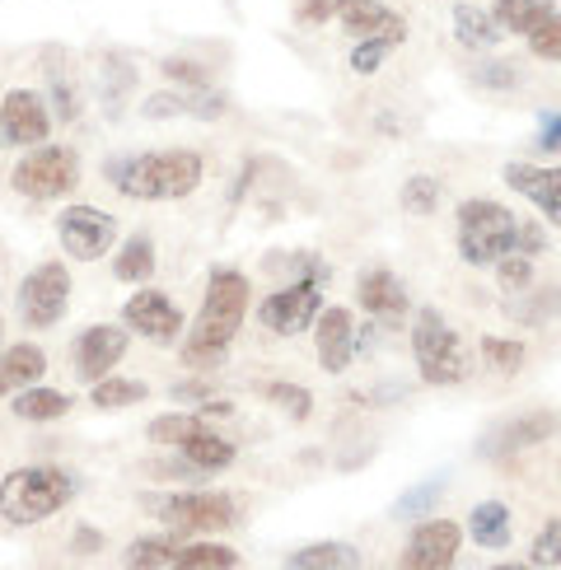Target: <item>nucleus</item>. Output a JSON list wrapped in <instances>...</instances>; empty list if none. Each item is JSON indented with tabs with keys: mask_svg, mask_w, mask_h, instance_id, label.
Listing matches in <instances>:
<instances>
[{
	"mask_svg": "<svg viewBox=\"0 0 561 570\" xmlns=\"http://www.w3.org/2000/svg\"><path fill=\"white\" fill-rule=\"evenodd\" d=\"M244 314H248V276L234 272V267H216L210 272V285H206L201 314L183 337V365H193V370L220 365L229 342L239 337Z\"/></svg>",
	"mask_w": 561,
	"mask_h": 570,
	"instance_id": "f257e3e1",
	"label": "nucleus"
},
{
	"mask_svg": "<svg viewBox=\"0 0 561 570\" xmlns=\"http://www.w3.org/2000/svg\"><path fill=\"white\" fill-rule=\"evenodd\" d=\"M112 187L136 202H178L197 193L201 183V155L197 150H150L112 164Z\"/></svg>",
	"mask_w": 561,
	"mask_h": 570,
	"instance_id": "f03ea898",
	"label": "nucleus"
},
{
	"mask_svg": "<svg viewBox=\"0 0 561 570\" xmlns=\"http://www.w3.org/2000/svg\"><path fill=\"white\" fill-rule=\"evenodd\" d=\"M76 495V478L61 468H14L6 482H0V519L6 524H42L57 510L70 505Z\"/></svg>",
	"mask_w": 561,
	"mask_h": 570,
	"instance_id": "7ed1b4c3",
	"label": "nucleus"
},
{
	"mask_svg": "<svg viewBox=\"0 0 561 570\" xmlns=\"http://www.w3.org/2000/svg\"><path fill=\"white\" fill-rule=\"evenodd\" d=\"M520 220L501 202H463L459 206V257L468 267H496L505 253H514Z\"/></svg>",
	"mask_w": 561,
	"mask_h": 570,
	"instance_id": "20e7f679",
	"label": "nucleus"
},
{
	"mask_svg": "<svg viewBox=\"0 0 561 570\" xmlns=\"http://www.w3.org/2000/svg\"><path fill=\"white\" fill-rule=\"evenodd\" d=\"M412 355H416V370L431 389H454L468 379V355L459 332L450 327V318L440 308H416V323H412Z\"/></svg>",
	"mask_w": 561,
	"mask_h": 570,
	"instance_id": "39448f33",
	"label": "nucleus"
},
{
	"mask_svg": "<svg viewBox=\"0 0 561 570\" xmlns=\"http://www.w3.org/2000/svg\"><path fill=\"white\" fill-rule=\"evenodd\" d=\"M146 510L169 524V533H225L239 524V505L225 491H178V495H146Z\"/></svg>",
	"mask_w": 561,
	"mask_h": 570,
	"instance_id": "423d86ee",
	"label": "nucleus"
},
{
	"mask_svg": "<svg viewBox=\"0 0 561 570\" xmlns=\"http://www.w3.org/2000/svg\"><path fill=\"white\" fill-rule=\"evenodd\" d=\"M76 183H80V159L66 146H33L10 174V187L29 202H57Z\"/></svg>",
	"mask_w": 561,
	"mask_h": 570,
	"instance_id": "0eeeda50",
	"label": "nucleus"
},
{
	"mask_svg": "<svg viewBox=\"0 0 561 570\" xmlns=\"http://www.w3.org/2000/svg\"><path fill=\"white\" fill-rule=\"evenodd\" d=\"M70 308V272L66 263H38L19 281V318L29 327H57Z\"/></svg>",
	"mask_w": 561,
	"mask_h": 570,
	"instance_id": "6e6552de",
	"label": "nucleus"
},
{
	"mask_svg": "<svg viewBox=\"0 0 561 570\" xmlns=\"http://www.w3.org/2000/svg\"><path fill=\"white\" fill-rule=\"evenodd\" d=\"M57 234H61V248L76 257V263H99L117 244V220L99 206H66L57 220Z\"/></svg>",
	"mask_w": 561,
	"mask_h": 570,
	"instance_id": "1a4fd4ad",
	"label": "nucleus"
},
{
	"mask_svg": "<svg viewBox=\"0 0 561 570\" xmlns=\"http://www.w3.org/2000/svg\"><path fill=\"white\" fill-rule=\"evenodd\" d=\"M122 323L127 332H136V337H146L155 346H169L183 337V308L169 299V295H159V291H136L127 304H122Z\"/></svg>",
	"mask_w": 561,
	"mask_h": 570,
	"instance_id": "9d476101",
	"label": "nucleus"
},
{
	"mask_svg": "<svg viewBox=\"0 0 561 570\" xmlns=\"http://www.w3.org/2000/svg\"><path fill=\"white\" fill-rule=\"evenodd\" d=\"M52 131V112H47V99L33 89H10L6 99H0V140L6 146H23L33 150L47 140Z\"/></svg>",
	"mask_w": 561,
	"mask_h": 570,
	"instance_id": "9b49d317",
	"label": "nucleus"
},
{
	"mask_svg": "<svg viewBox=\"0 0 561 570\" xmlns=\"http://www.w3.org/2000/svg\"><path fill=\"white\" fill-rule=\"evenodd\" d=\"M318 281H299V285H286V291H276L263 299V308H257V318H263L267 332H276V337H299L304 327H314L318 318Z\"/></svg>",
	"mask_w": 561,
	"mask_h": 570,
	"instance_id": "f8f14e48",
	"label": "nucleus"
},
{
	"mask_svg": "<svg viewBox=\"0 0 561 570\" xmlns=\"http://www.w3.org/2000/svg\"><path fill=\"white\" fill-rule=\"evenodd\" d=\"M459 548H463V529L454 519H426V524L407 538L403 566L407 570H444V566H454Z\"/></svg>",
	"mask_w": 561,
	"mask_h": 570,
	"instance_id": "ddd939ff",
	"label": "nucleus"
},
{
	"mask_svg": "<svg viewBox=\"0 0 561 570\" xmlns=\"http://www.w3.org/2000/svg\"><path fill=\"white\" fill-rule=\"evenodd\" d=\"M127 342H131V332H127V327L94 323L89 332H80V342H76V374L85 379V384H94V379L112 374V365L127 355Z\"/></svg>",
	"mask_w": 561,
	"mask_h": 570,
	"instance_id": "4468645a",
	"label": "nucleus"
},
{
	"mask_svg": "<svg viewBox=\"0 0 561 570\" xmlns=\"http://www.w3.org/2000/svg\"><path fill=\"white\" fill-rule=\"evenodd\" d=\"M314 337H318V365L327 374H346L351 355H356V327H351V308H342V304L323 308Z\"/></svg>",
	"mask_w": 561,
	"mask_h": 570,
	"instance_id": "2eb2a0df",
	"label": "nucleus"
},
{
	"mask_svg": "<svg viewBox=\"0 0 561 570\" xmlns=\"http://www.w3.org/2000/svg\"><path fill=\"white\" fill-rule=\"evenodd\" d=\"M333 14L342 19V29L356 38H388L393 47L407 38V23L384 10V0H333Z\"/></svg>",
	"mask_w": 561,
	"mask_h": 570,
	"instance_id": "dca6fc26",
	"label": "nucleus"
},
{
	"mask_svg": "<svg viewBox=\"0 0 561 570\" xmlns=\"http://www.w3.org/2000/svg\"><path fill=\"white\" fill-rule=\"evenodd\" d=\"M505 183L520 197H529L552 225H561V164L557 169H538V164H505Z\"/></svg>",
	"mask_w": 561,
	"mask_h": 570,
	"instance_id": "f3484780",
	"label": "nucleus"
},
{
	"mask_svg": "<svg viewBox=\"0 0 561 570\" xmlns=\"http://www.w3.org/2000/svg\"><path fill=\"white\" fill-rule=\"evenodd\" d=\"M356 299H361L365 314H374L380 323L407 314V291H403V281H397L388 267H370L361 276V285H356Z\"/></svg>",
	"mask_w": 561,
	"mask_h": 570,
	"instance_id": "a211bd4d",
	"label": "nucleus"
},
{
	"mask_svg": "<svg viewBox=\"0 0 561 570\" xmlns=\"http://www.w3.org/2000/svg\"><path fill=\"white\" fill-rule=\"evenodd\" d=\"M552 431H557V416H552V412L514 416L510 425H501V431L482 444V454H514V449H533L538 440H548Z\"/></svg>",
	"mask_w": 561,
	"mask_h": 570,
	"instance_id": "6ab92c4d",
	"label": "nucleus"
},
{
	"mask_svg": "<svg viewBox=\"0 0 561 570\" xmlns=\"http://www.w3.org/2000/svg\"><path fill=\"white\" fill-rule=\"evenodd\" d=\"M42 370H47V355L33 342H19L10 351H0V397H14L19 389L38 384Z\"/></svg>",
	"mask_w": 561,
	"mask_h": 570,
	"instance_id": "aec40b11",
	"label": "nucleus"
},
{
	"mask_svg": "<svg viewBox=\"0 0 561 570\" xmlns=\"http://www.w3.org/2000/svg\"><path fill=\"white\" fill-rule=\"evenodd\" d=\"M468 533H473L478 548H491V552L510 548V533H514V524H510V505H501V501H482L473 514H468Z\"/></svg>",
	"mask_w": 561,
	"mask_h": 570,
	"instance_id": "412c9836",
	"label": "nucleus"
},
{
	"mask_svg": "<svg viewBox=\"0 0 561 570\" xmlns=\"http://www.w3.org/2000/svg\"><path fill=\"white\" fill-rule=\"evenodd\" d=\"M47 99L57 108V122H76L80 117V89L70 80V66H66V52H47Z\"/></svg>",
	"mask_w": 561,
	"mask_h": 570,
	"instance_id": "4be33fe9",
	"label": "nucleus"
},
{
	"mask_svg": "<svg viewBox=\"0 0 561 570\" xmlns=\"http://www.w3.org/2000/svg\"><path fill=\"white\" fill-rule=\"evenodd\" d=\"M454 38L463 42V47H496L501 38H505V29L496 23V14H486V10H478V6H468V0H459L454 6Z\"/></svg>",
	"mask_w": 561,
	"mask_h": 570,
	"instance_id": "5701e85b",
	"label": "nucleus"
},
{
	"mask_svg": "<svg viewBox=\"0 0 561 570\" xmlns=\"http://www.w3.org/2000/svg\"><path fill=\"white\" fill-rule=\"evenodd\" d=\"M291 570H356L361 566V552L346 548V542H309L286 557Z\"/></svg>",
	"mask_w": 561,
	"mask_h": 570,
	"instance_id": "b1692460",
	"label": "nucleus"
},
{
	"mask_svg": "<svg viewBox=\"0 0 561 570\" xmlns=\"http://www.w3.org/2000/svg\"><path fill=\"white\" fill-rule=\"evenodd\" d=\"M178 449H183V459L193 468H201V472H225L234 459H239V449H234L229 440H220L216 431H201L193 440H183Z\"/></svg>",
	"mask_w": 561,
	"mask_h": 570,
	"instance_id": "393cba45",
	"label": "nucleus"
},
{
	"mask_svg": "<svg viewBox=\"0 0 561 570\" xmlns=\"http://www.w3.org/2000/svg\"><path fill=\"white\" fill-rule=\"evenodd\" d=\"M10 407H14L19 421H57V416L70 412V397H66L61 389H33V384H29V389L14 393Z\"/></svg>",
	"mask_w": 561,
	"mask_h": 570,
	"instance_id": "a878e982",
	"label": "nucleus"
},
{
	"mask_svg": "<svg viewBox=\"0 0 561 570\" xmlns=\"http://www.w3.org/2000/svg\"><path fill=\"white\" fill-rule=\"evenodd\" d=\"M150 389L140 384V379H117V374H104L89 384V402L99 412H117V407H131V402H146Z\"/></svg>",
	"mask_w": 561,
	"mask_h": 570,
	"instance_id": "bb28decb",
	"label": "nucleus"
},
{
	"mask_svg": "<svg viewBox=\"0 0 561 570\" xmlns=\"http://www.w3.org/2000/svg\"><path fill=\"white\" fill-rule=\"evenodd\" d=\"M112 272H117V281H127V285H146V281L155 276V244L146 239V234L127 239L122 253H117Z\"/></svg>",
	"mask_w": 561,
	"mask_h": 570,
	"instance_id": "cd10ccee",
	"label": "nucleus"
},
{
	"mask_svg": "<svg viewBox=\"0 0 561 570\" xmlns=\"http://www.w3.org/2000/svg\"><path fill=\"white\" fill-rule=\"evenodd\" d=\"M239 552L225 548V542H193V548H178L174 570H234Z\"/></svg>",
	"mask_w": 561,
	"mask_h": 570,
	"instance_id": "c85d7f7f",
	"label": "nucleus"
},
{
	"mask_svg": "<svg viewBox=\"0 0 561 570\" xmlns=\"http://www.w3.org/2000/svg\"><path fill=\"white\" fill-rule=\"evenodd\" d=\"M174 561H178V542L174 538H140L122 557V566H136V570H169Z\"/></svg>",
	"mask_w": 561,
	"mask_h": 570,
	"instance_id": "c756f323",
	"label": "nucleus"
},
{
	"mask_svg": "<svg viewBox=\"0 0 561 570\" xmlns=\"http://www.w3.org/2000/svg\"><path fill=\"white\" fill-rule=\"evenodd\" d=\"M548 10H552V0H496L491 14H496V23L505 33H529Z\"/></svg>",
	"mask_w": 561,
	"mask_h": 570,
	"instance_id": "7c9ffc66",
	"label": "nucleus"
},
{
	"mask_svg": "<svg viewBox=\"0 0 561 570\" xmlns=\"http://www.w3.org/2000/svg\"><path fill=\"white\" fill-rule=\"evenodd\" d=\"M440 495H444V478L416 482V487H407V491L393 501V519H421V514H431V510L440 505Z\"/></svg>",
	"mask_w": 561,
	"mask_h": 570,
	"instance_id": "2f4dec72",
	"label": "nucleus"
},
{
	"mask_svg": "<svg viewBox=\"0 0 561 570\" xmlns=\"http://www.w3.org/2000/svg\"><path fill=\"white\" fill-rule=\"evenodd\" d=\"M201 431H210L201 416H193V412H169V416H155L146 435H150L155 444H183V440H193V435H201Z\"/></svg>",
	"mask_w": 561,
	"mask_h": 570,
	"instance_id": "473e14b6",
	"label": "nucleus"
},
{
	"mask_svg": "<svg viewBox=\"0 0 561 570\" xmlns=\"http://www.w3.org/2000/svg\"><path fill=\"white\" fill-rule=\"evenodd\" d=\"M524 38H529V52L538 61H561V14L557 10H548Z\"/></svg>",
	"mask_w": 561,
	"mask_h": 570,
	"instance_id": "72a5a7b5",
	"label": "nucleus"
},
{
	"mask_svg": "<svg viewBox=\"0 0 561 570\" xmlns=\"http://www.w3.org/2000/svg\"><path fill=\"white\" fill-rule=\"evenodd\" d=\"M435 206H440V178L416 174V178L403 183V210L407 216H435Z\"/></svg>",
	"mask_w": 561,
	"mask_h": 570,
	"instance_id": "f704fd0d",
	"label": "nucleus"
},
{
	"mask_svg": "<svg viewBox=\"0 0 561 570\" xmlns=\"http://www.w3.org/2000/svg\"><path fill=\"white\" fill-rule=\"evenodd\" d=\"M482 361L496 370V374H520L524 365V342H510V337H482Z\"/></svg>",
	"mask_w": 561,
	"mask_h": 570,
	"instance_id": "c9c22d12",
	"label": "nucleus"
},
{
	"mask_svg": "<svg viewBox=\"0 0 561 570\" xmlns=\"http://www.w3.org/2000/svg\"><path fill=\"white\" fill-rule=\"evenodd\" d=\"M496 281H501V291H529L533 285V257H524L520 248L505 253L496 263Z\"/></svg>",
	"mask_w": 561,
	"mask_h": 570,
	"instance_id": "e433bc0d",
	"label": "nucleus"
},
{
	"mask_svg": "<svg viewBox=\"0 0 561 570\" xmlns=\"http://www.w3.org/2000/svg\"><path fill=\"white\" fill-rule=\"evenodd\" d=\"M267 397L276 402V407H286L295 421H309L314 416V393L299 389V384H267Z\"/></svg>",
	"mask_w": 561,
	"mask_h": 570,
	"instance_id": "4c0bfd02",
	"label": "nucleus"
},
{
	"mask_svg": "<svg viewBox=\"0 0 561 570\" xmlns=\"http://www.w3.org/2000/svg\"><path fill=\"white\" fill-rule=\"evenodd\" d=\"M388 38H361L356 42V52H351V70H356V76H374V70L384 66V57H388Z\"/></svg>",
	"mask_w": 561,
	"mask_h": 570,
	"instance_id": "58836bf2",
	"label": "nucleus"
},
{
	"mask_svg": "<svg viewBox=\"0 0 561 570\" xmlns=\"http://www.w3.org/2000/svg\"><path fill=\"white\" fill-rule=\"evenodd\" d=\"M533 566H561V519H548L533 538Z\"/></svg>",
	"mask_w": 561,
	"mask_h": 570,
	"instance_id": "ea45409f",
	"label": "nucleus"
},
{
	"mask_svg": "<svg viewBox=\"0 0 561 570\" xmlns=\"http://www.w3.org/2000/svg\"><path fill=\"white\" fill-rule=\"evenodd\" d=\"M561 308V295H543V291H533V304H510V314L520 318V323H543L548 314H557Z\"/></svg>",
	"mask_w": 561,
	"mask_h": 570,
	"instance_id": "a19ab883",
	"label": "nucleus"
},
{
	"mask_svg": "<svg viewBox=\"0 0 561 570\" xmlns=\"http://www.w3.org/2000/svg\"><path fill=\"white\" fill-rule=\"evenodd\" d=\"M478 85H486V89H514V85H520V70H514L510 61H482L478 66Z\"/></svg>",
	"mask_w": 561,
	"mask_h": 570,
	"instance_id": "79ce46f5",
	"label": "nucleus"
},
{
	"mask_svg": "<svg viewBox=\"0 0 561 570\" xmlns=\"http://www.w3.org/2000/svg\"><path fill=\"white\" fill-rule=\"evenodd\" d=\"M159 70H164V80H178V85H187V89H201V85H206V70H201L197 61L174 57V61H164Z\"/></svg>",
	"mask_w": 561,
	"mask_h": 570,
	"instance_id": "37998d69",
	"label": "nucleus"
},
{
	"mask_svg": "<svg viewBox=\"0 0 561 570\" xmlns=\"http://www.w3.org/2000/svg\"><path fill=\"white\" fill-rule=\"evenodd\" d=\"M140 112H146L150 122H159V117H187V104H183V94H155V99L140 104Z\"/></svg>",
	"mask_w": 561,
	"mask_h": 570,
	"instance_id": "c03bdc74",
	"label": "nucleus"
},
{
	"mask_svg": "<svg viewBox=\"0 0 561 570\" xmlns=\"http://www.w3.org/2000/svg\"><path fill=\"white\" fill-rule=\"evenodd\" d=\"M131 85H136V70L122 66V61H112V66H108V85H104V99H108L112 112H117V99H122V89H131Z\"/></svg>",
	"mask_w": 561,
	"mask_h": 570,
	"instance_id": "a18cd8bd",
	"label": "nucleus"
},
{
	"mask_svg": "<svg viewBox=\"0 0 561 570\" xmlns=\"http://www.w3.org/2000/svg\"><path fill=\"white\" fill-rule=\"evenodd\" d=\"M538 150H561V112L538 117Z\"/></svg>",
	"mask_w": 561,
	"mask_h": 570,
	"instance_id": "49530a36",
	"label": "nucleus"
},
{
	"mask_svg": "<svg viewBox=\"0 0 561 570\" xmlns=\"http://www.w3.org/2000/svg\"><path fill=\"white\" fill-rule=\"evenodd\" d=\"M99 548H104V533L89 529V524L76 538H70V552H76V557H99Z\"/></svg>",
	"mask_w": 561,
	"mask_h": 570,
	"instance_id": "de8ad7c7",
	"label": "nucleus"
},
{
	"mask_svg": "<svg viewBox=\"0 0 561 570\" xmlns=\"http://www.w3.org/2000/svg\"><path fill=\"white\" fill-rule=\"evenodd\" d=\"M514 248H520L524 257H538V253H543V248H548V239H543V229H538V225H520V239H514Z\"/></svg>",
	"mask_w": 561,
	"mask_h": 570,
	"instance_id": "09e8293b",
	"label": "nucleus"
},
{
	"mask_svg": "<svg viewBox=\"0 0 561 570\" xmlns=\"http://www.w3.org/2000/svg\"><path fill=\"white\" fill-rule=\"evenodd\" d=\"M333 14V0H299V23H323Z\"/></svg>",
	"mask_w": 561,
	"mask_h": 570,
	"instance_id": "8fccbe9b",
	"label": "nucleus"
},
{
	"mask_svg": "<svg viewBox=\"0 0 561 570\" xmlns=\"http://www.w3.org/2000/svg\"><path fill=\"white\" fill-rule=\"evenodd\" d=\"M206 393H210L206 384H178L174 389V397H201V402H206Z\"/></svg>",
	"mask_w": 561,
	"mask_h": 570,
	"instance_id": "3c124183",
	"label": "nucleus"
}]
</instances>
